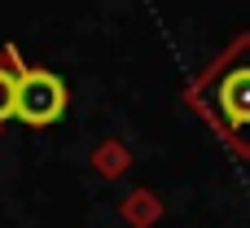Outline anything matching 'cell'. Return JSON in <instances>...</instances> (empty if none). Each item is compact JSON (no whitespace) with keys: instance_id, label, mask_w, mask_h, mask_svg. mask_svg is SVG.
Returning <instances> with one entry per match:
<instances>
[{"instance_id":"cell-2","label":"cell","mask_w":250,"mask_h":228,"mask_svg":"<svg viewBox=\"0 0 250 228\" xmlns=\"http://www.w3.org/2000/svg\"><path fill=\"white\" fill-rule=\"evenodd\" d=\"M70 105V92L62 83V75H53L48 66H26L18 62V110L13 119L26 127H53Z\"/></svg>"},{"instance_id":"cell-3","label":"cell","mask_w":250,"mask_h":228,"mask_svg":"<svg viewBox=\"0 0 250 228\" xmlns=\"http://www.w3.org/2000/svg\"><path fill=\"white\" fill-rule=\"evenodd\" d=\"M18 62H22V53L13 44H4L0 48V123H9L18 110Z\"/></svg>"},{"instance_id":"cell-1","label":"cell","mask_w":250,"mask_h":228,"mask_svg":"<svg viewBox=\"0 0 250 228\" xmlns=\"http://www.w3.org/2000/svg\"><path fill=\"white\" fill-rule=\"evenodd\" d=\"M185 101L229 141V149L250 158V35H237L185 88Z\"/></svg>"}]
</instances>
